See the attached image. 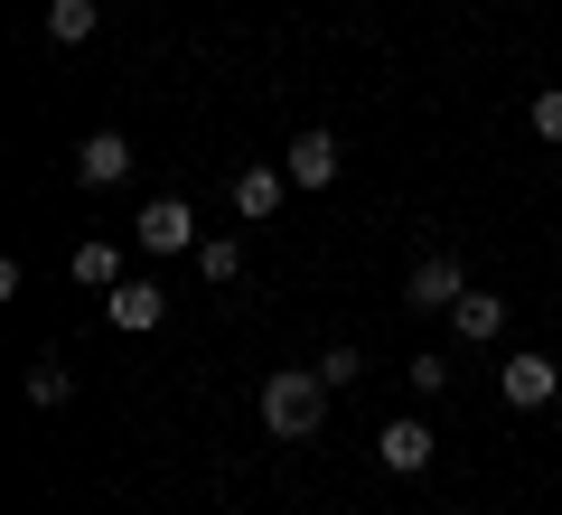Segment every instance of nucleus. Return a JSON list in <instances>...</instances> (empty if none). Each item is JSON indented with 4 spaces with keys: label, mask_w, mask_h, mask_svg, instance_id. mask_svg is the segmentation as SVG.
I'll list each match as a JSON object with an SVG mask.
<instances>
[{
    "label": "nucleus",
    "mask_w": 562,
    "mask_h": 515,
    "mask_svg": "<svg viewBox=\"0 0 562 515\" xmlns=\"http://www.w3.org/2000/svg\"><path fill=\"white\" fill-rule=\"evenodd\" d=\"M328 422V384H319V366H281V376H262V432L272 440H310Z\"/></svg>",
    "instance_id": "obj_1"
},
{
    "label": "nucleus",
    "mask_w": 562,
    "mask_h": 515,
    "mask_svg": "<svg viewBox=\"0 0 562 515\" xmlns=\"http://www.w3.org/2000/svg\"><path fill=\"white\" fill-rule=\"evenodd\" d=\"M132 235H140V254H198V206L188 198H150L132 216Z\"/></svg>",
    "instance_id": "obj_2"
},
{
    "label": "nucleus",
    "mask_w": 562,
    "mask_h": 515,
    "mask_svg": "<svg viewBox=\"0 0 562 515\" xmlns=\"http://www.w3.org/2000/svg\"><path fill=\"white\" fill-rule=\"evenodd\" d=\"M497 384H506V403H516V413H543V403L562 394V366L535 357V347H516V357L497 366Z\"/></svg>",
    "instance_id": "obj_3"
},
{
    "label": "nucleus",
    "mask_w": 562,
    "mask_h": 515,
    "mask_svg": "<svg viewBox=\"0 0 562 515\" xmlns=\"http://www.w3.org/2000/svg\"><path fill=\"white\" fill-rule=\"evenodd\" d=\"M103 318H113L122 337H140V328H160V318H169V291H160V281H113V291H103Z\"/></svg>",
    "instance_id": "obj_4"
},
{
    "label": "nucleus",
    "mask_w": 562,
    "mask_h": 515,
    "mask_svg": "<svg viewBox=\"0 0 562 515\" xmlns=\"http://www.w3.org/2000/svg\"><path fill=\"white\" fill-rule=\"evenodd\" d=\"M460 291H469L460 254H422V262H413V281H403V300H413V310H450Z\"/></svg>",
    "instance_id": "obj_5"
},
{
    "label": "nucleus",
    "mask_w": 562,
    "mask_h": 515,
    "mask_svg": "<svg viewBox=\"0 0 562 515\" xmlns=\"http://www.w3.org/2000/svg\"><path fill=\"white\" fill-rule=\"evenodd\" d=\"M76 179L85 188H122V179H132V141H122V132H85L76 141Z\"/></svg>",
    "instance_id": "obj_6"
},
{
    "label": "nucleus",
    "mask_w": 562,
    "mask_h": 515,
    "mask_svg": "<svg viewBox=\"0 0 562 515\" xmlns=\"http://www.w3.org/2000/svg\"><path fill=\"white\" fill-rule=\"evenodd\" d=\"M375 459H384L394 478H422V469H431V422H413V413L384 422V432H375Z\"/></svg>",
    "instance_id": "obj_7"
},
{
    "label": "nucleus",
    "mask_w": 562,
    "mask_h": 515,
    "mask_svg": "<svg viewBox=\"0 0 562 515\" xmlns=\"http://www.w3.org/2000/svg\"><path fill=\"white\" fill-rule=\"evenodd\" d=\"M281 188H291V169H272V159L235 169V216H244V225H272V216H281Z\"/></svg>",
    "instance_id": "obj_8"
},
{
    "label": "nucleus",
    "mask_w": 562,
    "mask_h": 515,
    "mask_svg": "<svg viewBox=\"0 0 562 515\" xmlns=\"http://www.w3.org/2000/svg\"><path fill=\"white\" fill-rule=\"evenodd\" d=\"M281 169H291V188H328L338 179V132H301L281 150Z\"/></svg>",
    "instance_id": "obj_9"
},
{
    "label": "nucleus",
    "mask_w": 562,
    "mask_h": 515,
    "mask_svg": "<svg viewBox=\"0 0 562 515\" xmlns=\"http://www.w3.org/2000/svg\"><path fill=\"white\" fill-rule=\"evenodd\" d=\"M450 328H460L469 347H497V337H506V300L497 291H460V300H450Z\"/></svg>",
    "instance_id": "obj_10"
},
{
    "label": "nucleus",
    "mask_w": 562,
    "mask_h": 515,
    "mask_svg": "<svg viewBox=\"0 0 562 515\" xmlns=\"http://www.w3.org/2000/svg\"><path fill=\"white\" fill-rule=\"evenodd\" d=\"M103 29V0H47V38L57 47H85Z\"/></svg>",
    "instance_id": "obj_11"
},
{
    "label": "nucleus",
    "mask_w": 562,
    "mask_h": 515,
    "mask_svg": "<svg viewBox=\"0 0 562 515\" xmlns=\"http://www.w3.org/2000/svg\"><path fill=\"white\" fill-rule=\"evenodd\" d=\"M198 272L216 281V291H225V281H244V244L235 235H198Z\"/></svg>",
    "instance_id": "obj_12"
},
{
    "label": "nucleus",
    "mask_w": 562,
    "mask_h": 515,
    "mask_svg": "<svg viewBox=\"0 0 562 515\" xmlns=\"http://www.w3.org/2000/svg\"><path fill=\"white\" fill-rule=\"evenodd\" d=\"M76 281H85V291H113V281H122V254H113V244H76Z\"/></svg>",
    "instance_id": "obj_13"
},
{
    "label": "nucleus",
    "mask_w": 562,
    "mask_h": 515,
    "mask_svg": "<svg viewBox=\"0 0 562 515\" xmlns=\"http://www.w3.org/2000/svg\"><path fill=\"white\" fill-rule=\"evenodd\" d=\"M66 394H76V376H66L57 357H38V366H29V403H38V413H57Z\"/></svg>",
    "instance_id": "obj_14"
},
{
    "label": "nucleus",
    "mask_w": 562,
    "mask_h": 515,
    "mask_svg": "<svg viewBox=\"0 0 562 515\" xmlns=\"http://www.w3.org/2000/svg\"><path fill=\"white\" fill-rule=\"evenodd\" d=\"M357 376H366L357 347H328V357H319V384H328V394H338V384H357Z\"/></svg>",
    "instance_id": "obj_15"
},
{
    "label": "nucleus",
    "mask_w": 562,
    "mask_h": 515,
    "mask_svg": "<svg viewBox=\"0 0 562 515\" xmlns=\"http://www.w3.org/2000/svg\"><path fill=\"white\" fill-rule=\"evenodd\" d=\"M535 141H553V150H562V85H543V94H535Z\"/></svg>",
    "instance_id": "obj_16"
},
{
    "label": "nucleus",
    "mask_w": 562,
    "mask_h": 515,
    "mask_svg": "<svg viewBox=\"0 0 562 515\" xmlns=\"http://www.w3.org/2000/svg\"><path fill=\"white\" fill-rule=\"evenodd\" d=\"M403 376H413V394H441V384H450V366H441V357H431V347H422V357H413V366H403Z\"/></svg>",
    "instance_id": "obj_17"
}]
</instances>
